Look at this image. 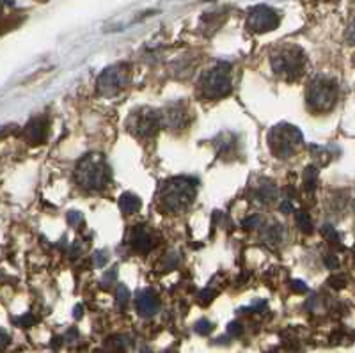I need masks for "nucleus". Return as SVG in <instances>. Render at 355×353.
<instances>
[{"label":"nucleus","mask_w":355,"mask_h":353,"mask_svg":"<svg viewBox=\"0 0 355 353\" xmlns=\"http://www.w3.org/2000/svg\"><path fill=\"white\" fill-rule=\"evenodd\" d=\"M75 180L80 189L87 192H98L109 183L110 169L105 158L100 153H89L87 157L82 158L75 169Z\"/></svg>","instance_id":"f257e3e1"},{"label":"nucleus","mask_w":355,"mask_h":353,"mask_svg":"<svg viewBox=\"0 0 355 353\" xmlns=\"http://www.w3.org/2000/svg\"><path fill=\"white\" fill-rule=\"evenodd\" d=\"M198 181L190 178H174L162 185V205L169 212H182L192 205L196 197Z\"/></svg>","instance_id":"f03ea898"},{"label":"nucleus","mask_w":355,"mask_h":353,"mask_svg":"<svg viewBox=\"0 0 355 353\" xmlns=\"http://www.w3.org/2000/svg\"><path fill=\"white\" fill-rule=\"evenodd\" d=\"M302 144V133L299 132V128H295L288 123H281V125L274 126L268 133V146H270L272 153L277 158L293 157Z\"/></svg>","instance_id":"7ed1b4c3"},{"label":"nucleus","mask_w":355,"mask_h":353,"mask_svg":"<svg viewBox=\"0 0 355 353\" xmlns=\"http://www.w3.org/2000/svg\"><path fill=\"white\" fill-rule=\"evenodd\" d=\"M270 64L275 75L288 82H293L302 73L306 57L299 46H283L272 53Z\"/></svg>","instance_id":"20e7f679"},{"label":"nucleus","mask_w":355,"mask_h":353,"mask_svg":"<svg viewBox=\"0 0 355 353\" xmlns=\"http://www.w3.org/2000/svg\"><path fill=\"white\" fill-rule=\"evenodd\" d=\"M307 107L315 112H327L338 101V85L331 78H316L307 87Z\"/></svg>","instance_id":"39448f33"},{"label":"nucleus","mask_w":355,"mask_h":353,"mask_svg":"<svg viewBox=\"0 0 355 353\" xmlns=\"http://www.w3.org/2000/svg\"><path fill=\"white\" fill-rule=\"evenodd\" d=\"M230 66L218 64L206 71L201 82V91L206 98H222L231 93Z\"/></svg>","instance_id":"423d86ee"},{"label":"nucleus","mask_w":355,"mask_h":353,"mask_svg":"<svg viewBox=\"0 0 355 353\" xmlns=\"http://www.w3.org/2000/svg\"><path fill=\"white\" fill-rule=\"evenodd\" d=\"M128 82H130L128 64L109 66L105 71L98 76L96 89L101 96L110 98V96H116V94L121 93L123 89L128 85Z\"/></svg>","instance_id":"0eeeda50"},{"label":"nucleus","mask_w":355,"mask_h":353,"mask_svg":"<svg viewBox=\"0 0 355 353\" xmlns=\"http://www.w3.org/2000/svg\"><path fill=\"white\" fill-rule=\"evenodd\" d=\"M128 130L137 137H153L162 125L160 112L151 109H139L128 117Z\"/></svg>","instance_id":"6e6552de"},{"label":"nucleus","mask_w":355,"mask_h":353,"mask_svg":"<svg viewBox=\"0 0 355 353\" xmlns=\"http://www.w3.org/2000/svg\"><path fill=\"white\" fill-rule=\"evenodd\" d=\"M279 18L277 12L274 11L268 6H258V8H252L247 17V27L256 34H265L275 31L279 27Z\"/></svg>","instance_id":"1a4fd4ad"},{"label":"nucleus","mask_w":355,"mask_h":353,"mask_svg":"<svg viewBox=\"0 0 355 353\" xmlns=\"http://www.w3.org/2000/svg\"><path fill=\"white\" fill-rule=\"evenodd\" d=\"M46 135H49V121L43 116L34 117L25 128V139L31 146L43 144L46 141Z\"/></svg>","instance_id":"9d476101"},{"label":"nucleus","mask_w":355,"mask_h":353,"mask_svg":"<svg viewBox=\"0 0 355 353\" xmlns=\"http://www.w3.org/2000/svg\"><path fill=\"white\" fill-rule=\"evenodd\" d=\"M160 116L162 125L169 126V128H180L187 121V107L183 103H174L162 110Z\"/></svg>","instance_id":"9b49d317"},{"label":"nucleus","mask_w":355,"mask_h":353,"mask_svg":"<svg viewBox=\"0 0 355 353\" xmlns=\"http://www.w3.org/2000/svg\"><path fill=\"white\" fill-rule=\"evenodd\" d=\"M135 305H137V311L141 316L150 318L157 314V311L160 309V300H158V297L151 289H144L135 298Z\"/></svg>","instance_id":"f8f14e48"},{"label":"nucleus","mask_w":355,"mask_h":353,"mask_svg":"<svg viewBox=\"0 0 355 353\" xmlns=\"http://www.w3.org/2000/svg\"><path fill=\"white\" fill-rule=\"evenodd\" d=\"M153 238H151V234L142 225H137V227L132 229V233H130V247L135 252H150L153 249Z\"/></svg>","instance_id":"ddd939ff"},{"label":"nucleus","mask_w":355,"mask_h":353,"mask_svg":"<svg viewBox=\"0 0 355 353\" xmlns=\"http://www.w3.org/2000/svg\"><path fill=\"white\" fill-rule=\"evenodd\" d=\"M141 206H142V201L132 192L123 193L121 199H119V208H121L123 213H135L141 209Z\"/></svg>","instance_id":"4468645a"},{"label":"nucleus","mask_w":355,"mask_h":353,"mask_svg":"<svg viewBox=\"0 0 355 353\" xmlns=\"http://www.w3.org/2000/svg\"><path fill=\"white\" fill-rule=\"evenodd\" d=\"M256 197H258V201L263 203V205H270V203L275 201V197H277V189H275L274 183H263L256 190Z\"/></svg>","instance_id":"2eb2a0df"},{"label":"nucleus","mask_w":355,"mask_h":353,"mask_svg":"<svg viewBox=\"0 0 355 353\" xmlns=\"http://www.w3.org/2000/svg\"><path fill=\"white\" fill-rule=\"evenodd\" d=\"M284 229L279 224H268L265 229H263V240L268 241V245H277L279 241L283 240Z\"/></svg>","instance_id":"dca6fc26"},{"label":"nucleus","mask_w":355,"mask_h":353,"mask_svg":"<svg viewBox=\"0 0 355 353\" xmlns=\"http://www.w3.org/2000/svg\"><path fill=\"white\" fill-rule=\"evenodd\" d=\"M302 185H304V190H306L307 193L315 192L316 190V183H318V169L315 167V165H309V167H306V171H304V176H302Z\"/></svg>","instance_id":"f3484780"},{"label":"nucleus","mask_w":355,"mask_h":353,"mask_svg":"<svg viewBox=\"0 0 355 353\" xmlns=\"http://www.w3.org/2000/svg\"><path fill=\"white\" fill-rule=\"evenodd\" d=\"M297 227H299L300 231L306 234L313 233V222H311L309 213H306V212L297 213Z\"/></svg>","instance_id":"a211bd4d"},{"label":"nucleus","mask_w":355,"mask_h":353,"mask_svg":"<svg viewBox=\"0 0 355 353\" xmlns=\"http://www.w3.org/2000/svg\"><path fill=\"white\" fill-rule=\"evenodd\" d=\"M128 298H130L128 288H126V286H123V284L117 286L116 300H117V305H119V309H125V305L128 304Z\"/></svg>","instance_id":"6ab92c4d"},{"label":"nucleus","mask_w":355,"mask_h":353,"mask_svg":"<svg viewBox=\"0 0 355 353\" xmlns=\"http://www.w3.org/2000/svg\"><path fill=\"white\" fill-rule=\"evenodd\" d=\"M322 234L325 238H327L329 241H331V243H339V234L336 233V229L332 227L331 224H325L322 227Z\"/></svg>","instance_id":"aec40b11"},{"label":"nucleus","mask_w":355,"mask_h":353,"mask_svg":"<svg viewBox=\"0 0 355 353\" xmlns=\"http://www.w3.org/2000/svg\"><path fill=\"white\" fill-rule=\"evenodd\" d=\"M68 222L71 227L78 229L82 227V224H84V215H82L80 212H69L68 213Z\"/></svg>","instance_id":"412c9836"},{"label":"nucleus","mask_w":355,"mask_h":353,"mask_svg":"<svg viewBox=\"0 0 355 353\" xmlns=\"http://www.w3.org/2000/svg\"><path fill=\"white\" fill-rule=\"evenodd\" d=\"M211 330H214V325H211L208 320H201L198 325H196V332H198L199 336H208Z\"/></svg>","instance_id":"4be33fe9"},{"label":"nucleus","mask_w":355,"mask_h":353,"mask_svg":"<svg viewBox=\"0 0 355 353\" xmlns=\"http://www.w3.org/2000/svg\"><path fill=\"white\" fill-rule=\"evenodd\" d=\"M107 261H109V254H107L105 250H100V252H96L93 256V265L94 266L107 265Z\"/></svg>","instance_id":"5701e85b"},{"label":"nucleus","mask_w":355,"mask_h":353,"mask_svg":"<svg viewBox=\"0 0 355 353\" xmlns=\"http://www.w3.org/2000/svg\"><path fill=\"white\" fill-rule=\"evenodd\" d=\"M345 284H347V279H345L343 275H341V277H339V275H336V277L329 279V286H331V288H334V289L345 288Z\"/></svg>","instance_id":"b1692460"},{"label":"nucleus","mask_w":355,"mask_h":353,"mask_svg":"<svg viewBox=\"0 0 355 353\" xmlns=\"http://www.w3.org/2000/svg\"><path fill=\"white\" fill-rule=\"evenodd\" d=\"M258 224H259V217L258 215H252V217L245 218V221L242 222V227L245 229V231H250V229H254Z\"/></svg>","instance_id":"393cba45"},{"label":"nucleus","mask_w":355,"mask_h":353,"mask_svg":"<svg viewBox=\"0 0 355 353\" xmlns=\"http://www.w3.org/2000/svg\"><path fill=\"white\" fill-rule=\"evenodd\" d=\"M242 332H243V327L242 323H239V321H233V323L227 325V334H230V336H240Z\"/></svg>","instance_id":"a878e982"},{"label":"nucleus","mask_w":355,"mask_h":353,"mask_svg":"<svg viewBox=\"0 0 355 353\" xmlns=\"http://www.w3.org/2000/svg\"><path fill=\"white\" fill-rule=\"evenodd\" d=\"M214 297H215V291H211V289H205V291L199 293V302L206 305V304H210V300Z\"/></svg>","instance_id":"bb28decb"},{"label":"nucleus","mask_w":355,"mask_h":353,"mask_svg":"<svg viewBox=\"0 0 355 353\" xmlns=\"http://www.w3.org/2000/svg\"><path fill=\"white\" fill-rule=\"evenodd\" d=\"M290 286H291V289H293V291H300V293H306V291H307V286L304 284L302 281H291Z\"/></svg>","instance_id":"cd10ccee"},{"label":"nucleus","mask_w":355,"mask_h":353,"mask_svg":"<svg viewBox=\"0 0 355 353\" xmlns=\"http://www.w3.org/2000/svg\"><path fill=\"white\" fill-rule=\"evenodd\" d=\"M325 265H327L329 268H338V265H339L338 257H336L334 254H329V256H325Z\"/></svg>","instance_id":"c85d7f7f"},{"label":"nucleus","mask_w":355,"mask_h":353,"mask_svg":"<svg viewBox=\"0 0 355 353\" xmlns=\"http://www.w3.org/2000/svg\"><path fill=\"white\" fill-rule=\"evenodd\" d=\"M116 273H117L116 268H112L109 273H105V277H103V286H109L110 282L114 281V277H116Z\"/></svg>","instance_id":"c756f323"},{"label":"nucleus","mask_w":355,"mask_h":353,"mask_svg":"<svg viewBox=\"0 0 355 353\" xmlns=\"http://www.w3.org/2000/svg\"><path fill=\"white\" fill-rule=\"evenodd\" d=\"M348 40H350L352 44H355V20L350 24V28H348Z\"/></svg>","instance_id":"7c9ffc66"},{"label":"nucleus","mask_w":355,"mask_h":353,"mask_svg":"<svg viewBox=\"0 0 355 353\" xmlns=\"http://www.w3.org/2000/svg\"><path fill=\"white\" fill-rule=\"evenodd\" d=\"M281 212L283 213H291L293 212V206H291V203L290 201H284V203H281Z\"/></svg>","instance_id":"2f4dec72"},{"label":"nucleus","mask_w":355,"mask_h":353,"mask_svg":"<svg viewBox=\"0 0 355 353\" xmlns=\"http://www.w3.org/2000/svg\"><path fill=\"white\" fill-rule=\"evenodd\" d=\"M73 252H69V256H71V259H75V257H78V254H80V247L78 245H73Z\"/></svg>","instance_id":"473e14b6"},{"label":"nucleus","mask_w":355,"mask_h":353,"mask_svg":"<svg viewBox=\"0 0 355 353\" xmlns=\"http://www.w3.org/2000/svg\"><path fill=\"white\" fill-rule=\"evenodd\" d=\"M33 323H34L33 316H24V318H21V325H33Z\"/></svg>","instance_id":"72a5a7b5"},{"label":"nucleus","mask_w":355,"mask_h":353,"mask_svg":"<svg viewBox=\"0 0 355 353\" xmlns=\"http://www.w3.org/2000/svg\"><path fill=\"white\" fill-rule=\"evenodd\" d=\"M80 314H82V307L80 305H77V309H75V318H80Z\"/></svg>","instance_id":"f704fd0d"},{"label":"nucleus","mask_w":355,"mask_h":353,"mask_svg":"<svg viewBox=\"0 0 355 353\" xmlns=\"http://www.w3.org/2000/svg\"><path fill=\"white\" fill-rule=\"evenodd\" d=\"M4 4L6 6H12V4H15V0H4Z\"/></svg>","instance_id":"c9c22d12"},{"label":"nucleus","mask_w":355,"mask_h":353,"mask_svg":"<svg viewBox=\"0 0 355 353\" xmlns=\"http://www.w3.org/2000/svg\"><path fill=\"white\" fill-rule=\"evenodd\" d=\"M142 353H151V352L148 348H144V350H142Z\"/></svg>","instance_id":"e433bc0d"}]
</instances>
